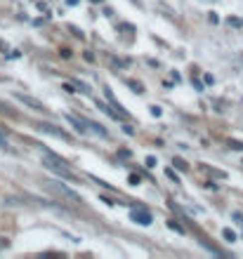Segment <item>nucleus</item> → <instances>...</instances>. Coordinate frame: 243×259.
Instances as JSON below:
<instances>
[{
  "instance_id": "f257e3e1",
  "label": "nucleus",
  "mask_w": 243,
  "mask_h": 259,
  "mask_svg": "<svg viewBox=\"0 0 243 259\" xmlns=\"http://www.w3.org/2000/svg\"><path fill=\"white\" fill-rule=\"evenodd\" d=\"M40 161H43V165H45L50 172H54V174H59V177H64V179H69V181H76V174L69 170V165H66L64 158H59V156H54V153H50V151H43Z\"/></svg>"
},
{
  "instance_id": "f03ea898",
  "label": "nucleus",
  "mask_w": 243,
  "mask_h": 259,
  "mask_svg": "<svg viewBox=\"0 0 243 259\" xmlns=\"http://www.w3.org/2000/svg\"><path fill=\"white\" fill-rule=\"evenodd\" d=\"M66 120L71 123V125H76V130L81 134H97V137H107V130H104V125H99V123H92V120H88V118H78V116H66Z\"/></svg>"
},
{
  "instance_id": "7ed1b4c3",
  "label": "nucleus",
  "mask_w": 243,
  "mask_h": 259,
  "mask_svg": "<svg viewBox=\"0 0 243 259\" xmlns=\"http://www.w3.org/2000/svg\"><path fill=\"white\" fill-rule=\"evenodd\" d=\"M43 184H45V188L50 191V193H54L57 198H62V200H66V203H73V205L83 203L81 196H78L76 191H71L69 186H64V184H57V181H43Z\"/></svg>"
},
{
  "instance_id": "20e7f679",
  "label": "nucleus",
  "mask_w": 243,
  "mask_h": 259,
  "mask_svg": "<svg viewBox=\"0 0 243 259\" xmlns=\"http://www.w3.org/2000/svg\"><path fill=\"white\" fill-rule=\"evenodd\" d=\"M14 99L17 101H21L24 106H28L31 111H38V113H45L47 111V106L43 104V101H38L36 97H28V94H21V92H14Z\"/></svg>"
},
{
  "instance_id": "39448f33",
  "label": "nucleus",
  "mask_w": 243,
  "mask_h": 259,
  "mask_svg": "<svg viewBox=\"0 0 243 259\" xmlns=\"http://www.w3.org/2000/svg\"><path fill=\"white\" fill-rule=\"evenodd\" d=\"M38 130L45 134H52V137H57V139H64V142H71V134L66 132V130H62V127L52 125V123H38Z\"/></svg>"
},
{
  "instance_id": "423d86ee",
  "label": "nucleus",
  "mask_w": 243,
  "mask_h": 259,
  "mask_svg": "<svg viewBox=\"0 0 243 259\" xmlns=\"http://www.w3.org/2000/svg\"><path fill=\"white\" fill-rule=\"evenodd\" d=\"M104 94H107V99H109V101H111V106H114V108H116V111H118V116H121V120H130V113H127L125 108H123V106H121V104H118V99L114 97V92H111V89H109V87H104Z\"/></svg>"
},
{
  "instance_id": "0eeeda50",
  "label": "nucleus",
  "mask_w": 243,
  "mask_h": 259,
  "mask_svg": "<svg viewBox=\"0 0 243 259\" xmlns=\"http://www.w3.org/2000/svg\"><path fill=\"white\" fill-rule=\"evenodd\" d=\"M130 219L137 224H142V226H149V224H151V215H149L146 210H132V212H130Z\"/></svg>"
},
{
  "instance_id": "6e6552de",
  "label": "nucleus",
  "mask_w": 243,
  "mask_h": 259,
  "mask_svg": "<svg viewBox=\"0 0 243 259\" xmlns=\"http://www.w3.org/2000/svg\"><path fill=\"white\" fill-rule=\"evenodd\" d=\"M97 106L102 108V111H104L107 116L114 118V120H118V118H121V116H118V111H116V108H114V106H109V104H104V101H97Z\"/></svg>"
},
{
  "instance_id": "1a4fd4ad",
  "label": "nucleus",
  "mask_w": 243,
  "mask_h": 259,
  "mask_svg": "<svg viewBox=\"0 0 243 259\" xmlns=\"http://www.w3.org/2000/svg\"><path fill=\"white\" fill-rule=\"evenodd\" d=\"M172 165H175L177 170H182V172H187V170H189V165H187V163L182 161V158H172Z\"/></svg>"
},
{
  "instance_id": "9d476101",
  "label": "nucleus",
  "mask_w": 243,
  "mask_h": 259,
  "mask_svg": "<svg viewBox=\"0 0 243 259\" xmlns=\"http://www.w3.org/2000/svg\"><path fill=\"white\" fill-rule=\"evenodd\" d=\"M168 229H172V231H177V233H184V226H182V224H177L175 219H170V222H168Z\"/></svg>"
},
{
  "instance_id": "9b49d317",
  "label": "nucleus",
  "mask_w": 243,
  "mask_h": 259,
  "mask_svg": "<svg viewBox=\"0 0 243 259\" xmlns=\"http://www.w3.org/2000/svg\"><path fill=\"white\" fill-rule=\"evenodd\" d=\"M222 236H225V241H229V243L236 241V233L232 231V229H225V231H222Z\"/></svg>"
},
{
  "instance_id": "f8f14e48",
  "label": "nucleus",
  "mask_w": 243,
  "mask_h": 259,
  "mask_svg": "<svg viewBox=\"0 0 243 259\" xmlns=\"http://www.w3.org/2000/svg\"><path fill=\"white\" fill-rule=\"evenodd\" d=\"M127 85H130V87L135 89V92H139V94L144 92V87H142V83H137V81H127Z\"/></svg>"
},
{
  "instance_id": "ddd939ff",
  "label": "nucleus",
  "mask_w": 243,
  "mask_h": 259,
  "mask_svg": "<svg viewBox=\"0 0 243 259\" xmlns=\"http://www.w3.org/2000/svg\"><path fill=\"white\" fill-rule=\"evenodd\" d=\"M229 146H232L234 151H243V142H236V139H229Z\"/></svg>"
},
{
  "instance_id": "4468645a",
  "label": "nucleus",
  "mask_w": 243,
  "mask_h": 259,
  "mask_svg": "<svg viewBox=\"0 0 243 259\" xmlns=\"http://www.w3.org/2000/svg\"><path fill=\"white\" fill-rule=\"evenodd\" d=\"M111 64H114V66H127V59H118V57H114V59H111Z\"/></svg>"
},
{
  "instance_id": "2eb2a0df",
  "label": "nucleus",
  "mask_w": 243,
  "mask_h": 259,
  "mask_svg": "<svg viewBox=\"0 0 243 259\" xmlns=\"http://www.w3.org/2000/svg\"><path fill=\"white\" fill-rule=\"evenodd\" d=\"M76 87H78V85H73V83H64V89H66V92H71V94H73V92H78Z\"/></svg>"
},
{
  "instance_id": "dca6fc26",
  "label": "nucleus",
  "mask_w": 243,
  "mask_h": 259,
  "mask_svg": "<svg viewBox=\"0 0 243 259\" xmlns=\"http://www.w3.org/2000/svg\"><path fill=\"white\" fill-rule=\"evenodd\" d=\"M229 24H232V26H243V19H236V17H229Z\"/></svg>"
},
{
  "instance_id": "f3484780",
  "label": "nucleus",
  "mask_w": 243,
  "mask_h": 259,
  "mask_svg": "<svg viewBox=\"0 0 243 259\" xmlns=\"http://www.w3.org/2000/svg\"><path fill=\"white\" fill-rule=\"evenodd\" d=\"M127 181H130L132 186H137V184H139V174H130V177H127Z\"/></svg>"
},
{
  "instance_id": "a211bd4d",
  "label": "nucleus",
  "mask_w": 243,
  "mask_h": 259,
  "mask_svg": "<svg viewBox=\"0 0 243 259\" xmlns=\"http://www.w3.org/2000/svg\"><path fill=\"white\" fill-rule=\"evenodd\" d=\"M0 146H2V149L7 146V134L2 132V130H0Z\"/></svg>"
},
{
  "instance_id": "6ab92c4d",
  "label": "nucleus",
  "mask_w": 243,
  "mask_h": 259,
  "mask_svg": "<svg viewBox=\"0 0 243 259\" xmlns=\"http://www.w3.org/2000/svg\"><path fill=\"white\" fill-rule=\"evenodd\" d=\"M165 174H168V177H170V179H175V184H177V181H180V177H177V174H175V170H165Z\"/></svg>"
},
{
  "instance_id": "aec40b11",
  "label": "nucleus",
  "mask_w": 243,
  "mask_h": 259,
  "mask_svg": "<svg viewBox=\"0 0 243 259\" xmlns=\"http://www.w3.org/2000/svg\"><path fill=\"white\" fill-rule=\"evenodd\" d=\"M146 168H156V158H153V156L146 158Z\"/></svg>"
},
{
  "instance_id": "412c9836",
  "label": "nucleus",
  "mask_w": 243,
  "mask_h": 259,
  "mask_svg": "<svg viewBox=\"0 0 243 259\" xmlns=\"http://www.w3.org/2000/svg\"><path fill=\"white\" fill-rule=\"evenodd\" d=\"M163 111H161V106H151V116H161Z\"/></svg>"
},
{
  "instance_id": "4be33fe9",
  "label": "nucleus",
  "mask_w": 243,
  "mask_h": 259,
  "mask_svg": "<svg viewBox=\"0 0 243 259\" xmlns=\"http://www.w3.org/2000/svg\"><path fill=\"white\" fill-rule=\"evenodd\" d=\"M9 47H7V43H5V40H0V52H7Z\"/></svg>"
},
{
  "instance_id": "5701e85b",
  "label": "nucleus",
  "mask_w": 243,
  "mask_h": 259,
  "mask_svg": "<svg viewBox=\"0 0 243 259\" xmlns=\"http://www.w3.org/2000/svg\"><path fill=\"white\" fill-rule=\"evenodd\" d=\"M0 113H9V111H7V106H5L2 101H0Z\"/></svg>"
},
{
  "instance_id": "b1692460",
  "label": "nucleus",
  "mask_w": 243,
  "mask_h": 259,
  "mask_svg": "<svg viewBox=\"0 0 243 259\" xmlns=\"http://www.w3.org/2000/svg\"><path fill=\"white\" fill-rule=\"evenodd\" d=\"M92 2H102V0H92Z\"/></svg>"
}]
</instances>
